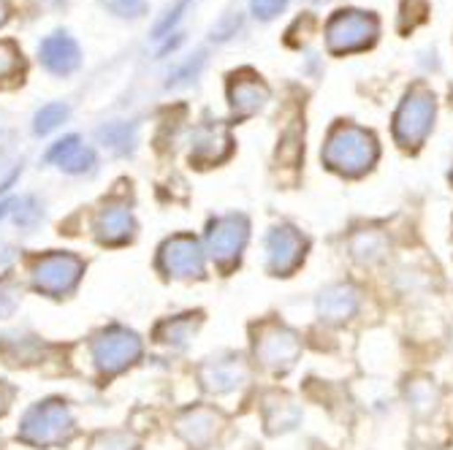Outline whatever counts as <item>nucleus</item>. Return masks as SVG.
<instances>
[{
  "instance_id": "obj_1",
  "label": "nucleus",
  "mask_w": 453,
  "mask_h": 450,
  "mask_svg": "<svg viewBox=\"0 0 453 450\" xmlns=\"http://www.w3.org/2000/svg\"><path fill=\"white\" fill-rule=\"evenodd\" d=\"M323 157L334 172H342V174L353 177V174L366 172L375 163L378 141L369 131H364L358 126H350V122H340V126L328 133Z\"/></svg>"
},
{
  "instance_id": "obj_2",
  "label": "nucleus",
  "mask_w": 453,
  "mask_h": 450,
  "mask_svg": "<svg viewBox=\"0 0 453 450\" xmlns=\"http://www.w3.org/2000/svg\"><path fill=\"white\" fill-rule=\"evenodd\" d=\"M73 434L71 407L63 399H44L33 404L19 423V439L35 447H52L68 442Z\"/></svg>"
},
{
  "instance_id": "obj_3",
  "label": "nucleus",
  "mask_w": 453,
  "mask_h": 450,
  "mask_svg": "<svg viewBox=\"0 0 453 450\" xmlns=\"http://www.w3.org/2000/svg\"><path fill=\"white\" fill-rule=\"evenodd\" d=\"M380 35V22L372 11L340 9L326 25V47L334 55L369 50Z\"/></svg>"
},
{
  "instance_id": "obj_4",
  "label": "nucleus",
  "mask_w": 453,
  "mask_h": 450,
  "mask_svg": "<svg viewBox=\"0 0 453 450\" xmlns=\"http://www.w3.org/2000/svg\"><path fill=\"white\" fill-rule=\"evenodd\" d=\"M93 361L101 375H117L128 370L131 363L139 361L142 355V339L136 332L122 329V325H109V329L98 332L93 337Z\"/></svg>"
},
{
  "instance_id": "obj_5",
  "label": "nucleus",
  "mask_w": 453,
  "mask_h": 450,
  "mask_svg": "<svg viewBox=\"0 0 453 450\" xmlns=\"http://www.w3.org/2000/svg\"><path fill=\"white\" fill-rule=\"evenodd\" d=\"M85 274V261L73 253H50L33 261L30 279L38 294L65 296L76 288V282Z\"/></svg>"
},
{
  "instance_id": "obj_6",
  "label": "nucleus",
  "mask_w": 453,
  "mask_h": 450,
  "mask_svg": "<svg viewBox=\"0 0 453 450\" xmlns=\"http://www.w3.org/2000/svg\"><path fill=\"white\" fill-rule=\"evenodd\" d=\"M434 122V95L426 88H416L404 95L394 117V136L402 147H418Z\"/></svg>"
},
{
  "instance_id": "obj_7",
  "label": "nucleus",
  "mask_w": 453,
  "mask_h": 450,
  "mask_svg": "<svg viewBox=\"0 0 453 450\" xmlns=\"http://www.w3.org/2000/svg\"><path fill=\"white\" fill-rule=\"evenodd\" d=\"M38 63L55 76H71L81 65V47L68 30H52L41 38Z\"/></svg>"
},
{
  "instance_id": "obj_8",
  "label": "nucleus",
  "mask_w": 453,
  "mask_h": 450,
  "mask_svg": "<svg viewBox=\"0 0 453 450\" xmlns=\"http://www.w3.org/2000/svg\"><path fill=\"white\" fill-rule=\"evenodd\" d=\"M269 101V88L264 85V79L250 71L242 68L236 73L228 76V103L234 117H250L256 111H261Z\"/></svg>"
},
{
  "instance_id": "obj_9",
  "label": "nucleus",
  "mask_w": 453,
  "mask_h": 450,
  "mask_svg": "<svg viewBox=\"0 0 453 450\" xmlns=\"http://www.w3.org/2000/svg\"><path fill=\"white\" fill-rule=\"evenodd\" d=\"M157 261H160V269L169 277H198L203 271L201 244L188 233H180L163 244Z\"/></svg>"
},
{
  "instance_id": "obj_10",
  "label": "nucleus",
  "mask_w": 453,
  "mask_h": 450,
  "mask_svg": "<svg viewBox=\"0 0 453 450\" xmlns=\"http://www.w3.org/2000/svg\"><path fill=\"white\" fill-rule=\"evenodd\" d=\"M231 152V136L223 122H203L190 136V163L196 166H215Z\"/></svg>"
},
{
  "instance_id": "obj_11",
  "label": "nucleus",
  "mask_w": 453,
  "mask_h": 450,
  "mask_svg": "<svg viewBox=\"0 0 453 450\" xmlns=\"http://www.w3.org/2000/svg\"><path fill=\"white\" fill-rule=\"evenodd\" d=\"M210 253L218 263H231L239 258L247 241V220L242 215H228L210 223Z\"/></svg>"
},
{
  "instance_id": "obj_12",
  "label": "nucleus",
  "mask_w": 453,
  "mask_h": 450,
  "mask_svg": "<svg viewBox=\"0 0 453 450\" xmlns=\"http://www.w3.org/2000/svg\"><path fill=\"white\" fill-rule=\"evenodd\" d=\"M134 215L126 203H106L93 220V231L104 244H126L134 236Z\"/></svg>"
},
{
  "instance_id": "obj_13",
  "label": "nucleus",
  "mask_w": 453,
  "mask_h": 450,
  "mask_svg": "<svg viewBox=\"0 0 453 450\" xmlns=\"http://www.w3.org/2000/svg\"><path fill=\"white\" fill-rule=\"evenodd\" d=\"M47 163H55L65 174H85L96 166V152L81 144L76 133H71L47 149Z\"/></svg>"
},
{
  "instance_id": "obj_14",
  "label": "nucleus",
  "mask_w": 453,
  "mask_h": 450,
  "mask_svg": "<svg viewBox=\"0 0 453 450\" xmlns=\"http://www.w3.org/2000/svg\"><path fill=\"white\" fill-rule=\"evenodd\" d=\"M244 378V366L239 358H212L210 363L201 366V380H203V388H210L215 393H226V391H234Z\"/></svg>"
},
{
  "instance_id": "obj_15",
  "label": "nucleus",
  "mask_w": 453,
  "mask_h": 450,
  "mask_svg": "<svg viewBox=\"0 0 453 450\" xmlns=\"http://www.w3.org/2000/svg\"><path fill=\"white\" fill-rule=\"evenodd\" d=\"M302 239L294 233V228H277L269 236V263L274 271H285L299 263L302 258Z\"/></svg>"
},
{
  "instance_id": "obj_16",
  "label": "nucleus",
  "mask_w": 453,
  "mask_h": 450,
  "mask_svg": "<svg viewBox=\"0 0 453 450\" xmlns=\"http://www.w3.org/2000/svg\"><path fill=\"white\" fill-rule=\"evenodd\" d=\"M218 421H220L218 413L207 410V407H196V410H190L180 418L177 429L190 445H207L218 431Z\"/></svg>"
},
{
  "instance_id": "obj_17",
  "label": "nucleus",
  "mask_w": 453,
  "mask_h": 450,
  "mask_svg": "<svg viewBox=\"0 0 453 450\" xmlns=\"http://www.w3.org/2000/svg\"><path fill=\"white\" fill-rule=\"evenodd\" d=\"M96 139L114 155H131L139 141V128L136 122H106L96 131Z\"/></svg>"
},
{
  "instance_id": "obj_18",
  "label": "nucleus",
  "mask_w": 453,
  "mask_h": 450,
  "mask_svg": "<svg viewBox=\"0 0 453 450\" xmlns=\"http://www.w3.org/2000/svg\"><path fill=\"white\" fill-rule=\"evenodd\" d=\"M256 350L261 353L264 363H269V366H277L280 358H282L285 363H291V358L296 355V337H294L291 332H280V329H274L272 334H266V337L261 339V347H256Z\"/></svg>"
},
{
  "instance_id": "obj_19",
  "label": "nucleus",
  "mask_w": 453,
  "mask_h": 450,
  "mask_svg": "<svg viewBox=\"0 0 453 450\" xmlns=\"http://www.w3.org/2000/svg\"><path fill=\"white\" fill-rule=\"evenodd\" d=\"M71 117V106L63 103V101H55V103H47L41 106L33 117V133L35 136H47L52 131H58L60 126H65V119Z\"/></svg>"
},
{
  "instance_id": "obj_20",
  "label": "nucleus",
  "mask_w": 453,
  "mask_h": 450,
  "mask_svg": "<svg viewBox=\"0 0 453 450\" xmlns=\"http://www.w3.org/2000/svg\"><path fill=\"white\" fill-rule=\"evenodd\" d=\"M193 315H182V317H172L166 323H160L157 325V332H155V339L163 342V345H174V347H182L190 334L196 332V325L198 320H190Z\"/></svg>"
},
{
  "instance_id": "obj_21",
  "label": "nucleus",
  "mask_w": 453,
  "mask_h": 450,
  "mask_svg": "<svg viewBox=\"0 0 453 450\" xmlns=\"http://www.w3.org/2000/svg\"><path fill=\"white\" fill-rule=\"evenodd\" d=\"M353 309H356V296L350 288H345V285H337V288L326 291V296L320 299V315H326L328 320H342Z\"/></svg>"
},
{
  "instance_id": "obj_22",
  "label": "nucleus",
  "mask_w": 453,
  "mask_h": 450,
  "mask_svg": "<svg viewBox=\"0 0 453 450\" xmlns=\"http://www.w3.org/2000/svg\"><path fill=\"white\" fill-rule=\"evenodd\" d=\"M22 71H25V55H22V50L14 44V41L4 38V41H0V85H4V81L17 79Z\"/></svg>"
},
{
  "instance_id": "obj_23",
  "label": "nucleus",
  "mask_w": 453,
  "mask_h": 450,
  "mask_svg": "<svg viewBox=\"0 0 453 450\" xmlns=\"http://www.w3.org/2000/svg\"><path fill=\"white\" fill-rule=\"evenodd\" d=\"M207 65V52L198 50L196 55H190L177 71L169 73V81H166V88H182V85H190V81L201 73V68Z\"/></svg>"
},
{
  "instance_id": "obj_24",
  "label": "nucleus",
  "mask_w": 453,
  "mask_h": 450,
  "mask_svg": "<svg viewBox=\"0 0 453 450\" xmlns=\"http://www.w3.org/2000/svg\"><path fill=\"white\" fill-rule=\"evenodd\" d=\"M190 4H193V0H174V6H169L166 11H163V17L152 25V38H155V41H160V38L172 35L174 25L182 19V14L188 11V6H190Z\"/></svg>"
},
{
  "instance_id": "obj_25",
  "label": "nucleus",
  "mask_w": 453,
  "mask_h": 450,
  "mask_svg": "<svg viewBox=\"0 0 453 450\" xmlns=\"http://www.w3.org/2000/svg\"><path fill=\"white\" fill-rule=\"evenodd\" d=\"M136 437L131 431H101L93 442L90 450H136Z\"/></svg>"
},
{
  "instance_id": "obj_26",
  "label": "nucleus",
  "mask_w": 453,
  "mask_h": 450,
  "mask_svg": "<svg viewBox=\"0 0 453 450\" xmlns=\"http://www.w3.org/2000/svg\"><path fill=\"white\" fill-rule=\"evenodd\" d=\"M22 301V285L14 277H0V317H12Z\"/></svg>"
},
{
  "instance_id": "obj_27",
  "label": "nucleus",
  "mask_w": 453,
  "mask_h": 450,
  "mask_svg": "<svg viewBox=\"0 0 453 450\" xmlns=\"http://www.w3.org/2000/svg\"><path fill=\"white\" fill-rule=\"evenodd\" d=\"M98 4L119 19H139L147 14V0H98Z\"/></svg>"
},
{
  "instance_id": "obj_28",
  "label": "nucleus",
  "mask_w": 453,
  "mask_h": 450,
  "mask_svg": "<svg viewBox=\"0 0 453 450\" xmlns=\"http://www.w3.org/2000/svg\"><path fill=\"white\" fill-rule=\"evenodd\" d=\"M44 212H41V203L33 198V195H25V198H17L14 201V223L22 225V228H33Z\"/></svg>"
},
{
  "instance_id": "obj_29",
  "label": "nucleus",
  "mask_w": 453,
  "mask_h": 450,
  "mask_svg": "<svg viewBox=\"0 0 453 450\" xmlns=\"http://www.w3.org/2000/svg\"><path fill=\"white\" fill-rule=\"evenodd\" d=\"M242 27V14L239 11H226L210 30V38L215 41V44H226V41H231Z\"/></svg>"
},
{
  "instance_id": "obj_30",
  "label": "nucleus",
  "mask_w": 453,
  "mask_h": 450,
  "mask_svg": "<svg viewBox=\"0 0 453 450\" xmlns=\"http://www.w3.org/2000/svg\"><path fill=\"white\" fill-rule=\"evenodd\" d=\"M426 0H404L402 4V17H399V30L407 33V30H413L418 22L426 19Z\"/></svg>"
},
{
  "instance_id": "obj_31",
  "label": "nucleus",
  "mask_w": 453,
  "mask_h": 450,
  "mask_svg": "<svg viewBox=\"0 0 453 450\" xmlns=\"http://www.w3.org/2000/svg\"><path fill=\"white\" fill-rule=\"evenodd\" d=\"M288 6V0H250V11L256 19L261 22H269L274 17H280Z\"/></svg>"
},
{
  "instance_id": "obj_32",
  "label": "nucleus",
  "mask_w": 453,
  "mask_h": 450,
  "mask_svg": "<svg viewBox=\"0 0 453 450\" xmlns=\"http://www.w3.org/2000/svg\"><path fill=\"white\" fill-rule=\"evenodd\" d=\"M14 396H17V388H14V385H9L6 380H0V418H4V416L12 410Z\"/></svg>"
},
{
  "instance_id": "obj_33",
  "label": "nucleus",
  "mask_w": 453,
  "mask_h": 450,
  "mask_svg": "<svg viewBox=\"0 0 453 450\" xmlns=\"http://www.w3.org/2000/svg\"><path fill=\"white\" fill-rule=\"evenodd\" d=\"M180 44H182V33H174V38H169V41H166V44H163V47H160L157 57H166V55H169V52H174V50H177Z\"/></svg>"
},
{
  "instance_id": "obj_34",
  "label": "nucleus",
  "mask_w": 453,
  "mask_h": 450,
  "mask_svg": "<svg viewBox=\"0 0 453 450\" xmlns=\"http://www.w3.org/2000/svg\"><path fill=\"white\" fill-rule=\"evenodd\" d=\"M9 19H12V6H9V0H0V27H4Z\"/></svg>"
},
{
  "instance_id": "obj_35",
  "label": "nucleus",
  "mask_w": 453,
  "mask_h": 450,
  "mask_svg": "<svg viewBox=\"0 0 453 450\" xmlns=\"http://www.w3.org/2000/svg\"><path fill=\"white\" fill-rule=\"evenodd\" d=\"M50 4H52V6H63V4H65V0H50Z\"/></svg>"
}]
</instances>
